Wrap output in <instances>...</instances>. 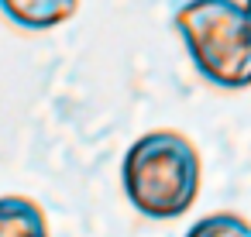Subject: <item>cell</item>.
Returning <instances> with one entry per match:
<instances>
[{
    "label": "cell",
    "mask_w": 251,
    "mask_h": 237,
    "mask_svg": "<svg viewBox=\"0 0 251 237\" xmlns=\"http://www.w3.org/2000/svg\"><path fill=\"white\" fill-rule=\"evenodd\" d=\"M0 237H49L45 210L28 196H0Z\"/></svg>",
    "instance_id": "obj_4"
},
{
    "label": "cell",
    "mask_w": 251,
    "mask_h": 237,
    "mask_svg": "<svg viewBox=\"0 0 251 237\" xmlns=\"http://www.w3.org/2000/svg\"><path fill=\"white\" fill-rule=\"evenodd\" d=\"M244 7H248V14H251V0H244Z\"/></svg>",
    "instance_id": "obj_6"
},
{
    "label": "cell",
    "mask_w": 251,
    "mask_h": 237,
    "mask_svg": "<svg viewBox=\"0 0 251 237\" xmlns=\"http://www.w3.org/2000/svg\"><path fill=\"white\" fill-rule=\"evenodd\" d=\"M127 203L148 220H179L200 196L203 162L196 144L179 131L141 134L121 162Z\"/></svg>",
    "instance_id": "obj_1"
},
{
    "label": "cell",
    "mask_w": 251,
    "mask_h": 237,
    "mask_svg": "<svg viewBox=\"0 0 251 237\" xmlns=\"http://www.w3.org/2000/svg\"><path fill=\"white\" fill-rule=\"evenodd\" d=\"M79 7V0H0L4 18L25 31H52L66 24Z\"/></svg>",
    "instance_id": "obj_3"
},
{
    "label": "cell",
    "mask_w": 251,
    "mask_h": 237,
    "mask_svg": "<svg viewBox=\"0 0 251 237\" xmlns=\"http://www.w3.org/2000/svg\"><path fill=\"white\" fill-rule=\"evenodd\" d=\"M176 31L206 83L251 86V14L241 0H186L176 11Z\"/></svg>",
    "instance_id": "obj_2"
},
{
    "label": "cell",
    "mask_w": 251,
    "mask_h": 237,
    "mask_svg": "<svg viewBox=\"0 0 251 237\" xmlns=\"http://www.w3.org/2000/svg\"><path fill=\"white\" fill-rule=\"evenodd\" d=\"M182 237H251V223L237 213H210L200 216Z\"/></svg>",
    "instance_id": "obj_5"
}]
</instances>
